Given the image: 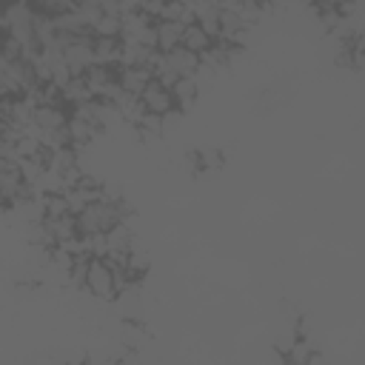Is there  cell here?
<instances>
[{"instance_id":"1","label":"cell","mask_w":365,"mask_h":365,"mask_svg":"<svg viewBox=\"0 0 365 365\" xmlns=\"http://www.w3.org/2000/svg\"><path fill=\"white\" fill-rule=\"evenodd\" d=\"M83 291L91 294L94 299H103V302H108V299L117 297V279H114V271H111V265H108L106 259L91 257Z\"/></svg>"},{"instance_id":"2","label":"cell","mask_w":365,"mask_h":365,"mask_svg":"<svg viewBox=\"0 0 365 365\" xmlns=\"http://www.w3.org/2000/svg\"><path fill=\"white\" fill-rule=\"evenodd\" d=\"M140 103H143V108H145L148 114H157V117H165L168 111L177 108L174 91H171L168 86H163L160 80H151V83L145 86V91L140 94Z\"/></svg>"},{"instance_id":"3","label":"cell","mask_w":365,"mask_h":365,"mask_svg":"<svg viewBox=\"0 0 365 365\" xmlns=\"http://www.w3.org/2000/svg\"><path fill=\"white\" fill-rule=\"evenodd\" d=\"M151 80H154L151 68H143V66H128V68L120 66V71H117V83H120V88H123L125 94H131V97H140Z\"/></svg>"},{"instance_id":"4","label":"cell","mask_w":365,"mask_h":365,"mask_svg":"<svg viewBox=\"0 0 365 365\" xmlns=\"http://www.w3.org/2000/svg\"><path fill=\"white\" fill-rule=\"evenodd\" d=\"M185 26L188 23H180V20H157V51L168 54L177 46H182Z\"/></svg>"},{"instance_id":"5","label":"cell","mask_w":365,"mask_h":365,"mask_svg":"<svg viewBox=\"0 0 365 365\" xmlns=\"http://www.w3.org/2000/svg\"><path fill=\"white\" fill-rule=\"evenodd\" d=\"M165 63H168L180 77H197V71H200V66H202V57L194 54V51H188L185 46H177L174 51L165 54Z\"/></svg>"},{"instance_id":"6","label":"cell","mask_w":365,"mask_h":365,"mask_svg":"<svg viewBox=\"0 0 365 365\" xmlns=\"http://www.w3.org/2000/svg\"><path fill=\"white\" fill-rule=\"evenodd\" d=\"M123 57V40L120 37H94V63L117 68Z\"/></svg>"},{"instance_id":"7","label":"cell","mask_w":365,"mask_h":365,"mask_svg":"<svg viewBox=\"0 0 365 365\" xmlns=\"http://www.w3.org/2000/svg\"><path fill=\"white\" fill-rule=\"evenodd\" d=\"M194 20L205 29V34L217 43L222 37V26H220V3H200L194 6Z\"/></svg>"},{"instance_id":"8","label":"cell","mask_w":365,"mask_h":365,"mask_svg":"<svg viewBox=\"0 0 365 365\" xmlns=\"http://www.w3.org/2000/svg\"><path fill=\"white\" fill-rule=\"evenodd\" d=\"M182 46L188 48V51H194V54H205L211 46H214V40L205 34V29L197 23V20H191L188 26H185V34H182Z\"/></svg>"},{"instance_id":"9","label":"cell","mask_w":365,"mask_h":365,"mask_svg":"<svg viewBox=\"0 0 365 365\" xmlns=\"http://www.w3.org/2000/svg\"><path fill=\"white\" fill-rule=\"evenodd\" d=\"M174 91V103L180 111H188L194 103H197V94H200V83L194 77H180L177 86L171 88Z\"/></svg>"},{"instance_id":"10","label":"cell","mask_w":365,"mask_h":365,"mask_svg":"<svg viewBox=\"0 0 365 365\" xmlns=\"http://www.w3.org/2000/svg\"><path fill=\"white\" fill-rule=\"evenodd\" d=\"M148 268H151V257H148V251H143V248L134 245V248L128 251V271H131V279L137 282Z\"/></svg>"},{"instance_id":"11","label":"cell","mask_w":365,"mask_h":365,"mask_svg":"<svg viewBox=\"0 0 365 365\" xmlns=\"http://www.w3.org/2000/svg\"><path fill=\"white\" fill-rule=\"evenodd\" d=\"M145 339H148V334H145L143 322H131V319L123 322V342H125L128 348H137V345H143Z\"/></svg>"},{"instance_id":"12","label":"cell","mask_w":365,"mask_h":365,"mask_svg":"<svg viewBox=\"0 0 365 365\" xmlns=\"http://www.w3.org/2000/svg\"><path fill=\"white\" fill-rule=\"evenodd\" d=\"M197 165H200L202 171H217V168H222V151H217V148H200V151H197Z\"/></svg>"},{"instance_id":"13","label":"cell","mask_w":365,"mask_h":365,"mask_svg":"<svg viewBox=\"0 0 365 365\" xmlns=\"http://www.w3.org/2000/svg\"><path fill=\"white\" fill-rule=\"evenodd\" d=\"M114 365H137L134 359H114Z\"/></svg>"},{"instance_id":"14","label":"cell","mask_w":365,"mask_h":365,"mask_svg":"<svg viewBox=\"0 0 365 365\" xmlns=\"http://www.w3.org/2000/svg\"><path fill=\"white\" fill-rule=\"evenodd\" d=\"M66 365H91V362H83V359H77V362H66Z\"/></svg>"}]
</instances>
